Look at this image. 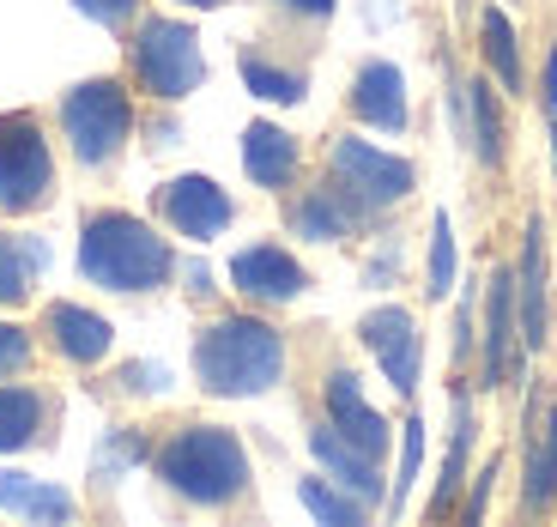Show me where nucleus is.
I'll list each match as a JSON object with an SVG mask.
<instances>
[{"instance_id": "obj_5", "label": "nucleus", "mask_w": 557, "mask_h": 527, "mask_svg": "<svg viewBox=\"0 0 557 527\" xmlns=\"http://www.w3.org/2000/svg\"><path fill=\"white\" fill-rule=\"evenodd\" d=\"M61 127H67L73 152L85 164H110L122 152L127 127H134V110H127V91L115 79H91V85H73L67 103H61Z\"/></svg>"}, {"instance_id": "obj_24", "label": "nucleus", "mask_w": 557, "mask_h": 527, "mask_svg": "<svg viewBox=\"0 0 557 527\" xmlns=\"http://www.w3.org/2000/svg\"><path fill=\"white\" fill-rule=\"evenodd\" d=\"M467 110H473V152L485 164H503V115L491 85H467Z\"/></svg>"}, {"instance_id": "obj_31", "label": "nucleus", "mask_w": 557, "mask_h": 527, "mask_svg": "<svg viewBox=\"0 0 557 527\" xmlns=\"http://www.w3.org/2000/svg\"><path fill=\"white\" fill-rule=\"evenodd\" d=\"M73 7H79L85 19H98L103 30H115V25H127V19H134L139 0H73Z\"/></svg>"}, {"instance_id": "obj_2", "label": "nucleus", "mask_w": 557, "mask_h": 527, "mask_svg": "<svg viewBox=\"0 0 557 527\" xmlns=\"http://www.w3.org/2000/svg\"><path fill=\"white\" fill-rule=\"evenodd\" d=\"M79 267L110 292H152L170 279V243L127 212H98L79 236Z\"/></svg>"}, {"instance_id": "obj_30", "label": "nucleus", "mask_w": 557, "mask_h": 527, "mask_svg": "<svg viewBox=\"0 0 557 527\" xmlns=\"http://www.w3.org/2000/svg\"><path fill=\"white\" fill-rule=\"evenodd\" d=\"M139 455H146V443H139L134 430H122V437H110V443H103V455H98V479H110V473H127Z\"/></svg>"}, {"instance_id": "obj_15", "label": "nucleus", "mask_w": 557, "mask_h": 527, "mask_svg": "<svg viewBox=\"0 0 557 527\" xmlns=\"http://www.w3.org/2000/svg\"><path fill=\"white\" fill-rule=\"evenodd\" d=\"M309 449H315V461L327 473H334L339 486L351 491V498H363V503H376L382 498V479H376V455H363L358 443H346L334 425L327 430H309Z\"/></svg>"}, {"instance_id": "obj_14", "label": "nucleus", "mask_w": 557, "mask_h": 527, "mask_svg": "<svg viewBox=\"0 0 557 527\" xmlns=\"http://www.w3.org/2000/svg\"><path fill=\"white\" fill-rule=\"evenodd\" d=\"M351 110H358V122L382 127V134H400L406 127V79H400V68L370 61V68L358 73V85H351Z\"/></svg>"}, {"instance_id": "obj_13", "label": "nucleus", "mask_w": 557, "mask_h": 527, "mask_svg": "<svg viewBox=\"0 0 557 527\" xmlns=\"http://www.w3.org/2000/svg\"><path fill=\"white\" fill-rule=\"evenodd\" d=\"M327 413H334L339 437H346V443H358L363 455H382V449H388V425L376 418V406L363 401V389H358V376H351V370L327 376Z\"/></svg>"}, {"instance_id": "obj_22", "label": "nucleus", "mask_w": 557, "mask_h": 527, "mask_svg": "<svg viewBox=\"0 0 557 527\" xmlns=\"http://www.w3.org/2000/svg\"><path fill=\"white\" fill-rule=\"evenodd\" d=\"M37 430H42V394L0 389V455H13V449L37 443Z\"/></svg>"}, {"instance_id": "obj_27", "label": "nucleus", "mask_w": 557, "mask_h": 527, "mask_svg": "<svg viewBox=\"0 0 557 527\" xmlns=\"http://www.w3.org/2000/svg\"><path fill=\"white\" fill-rule=\"evenodd\" d=\"M297 498H304V510L321 515L327 527H358L363 510H370L363 498H339V491H327L321 479H304V486H297Z\"/></svg>"}, {"instance_id": "obj_32", "label": "nucleus", "mask_w": 557, "mask_h": 527, "mask_svg": "<svg viewBox=\"0 0 557 527\" xmlns=\"http://www.w3.org/2000/svg\"><path fill=\"white\" fill-rule=\"evenodd\" d=\"M25 358H30V340L18 328H7V321H0V376L25 370Z\"/></svg>"}, {"instance_id": "obj_12", "label": "nucleus", "mask_w": 557, "mask_h": 527, "mask_svg": "<svg viewBox=\"0 0 557 527\" xmlns=\"http://www.w3.org/2000/svg\"><path fill=\"white\" fill-rule=\"evenodd\" d=\"M231 279H237V292L255 297V304H292V297L304 292V267L285 249H273V243L243 249L237 261H231Z\"/></svg>"}, {"instance_id": "obj_20", "label": "nucleus", "mask_w": 557, "mask_h": 527, "mask_svg": "<svg viewBox=\"0 0 557 527\" xmlns=\"http://www.w3.org/2000/svg\"><path fill=\"white\" fill-rule=\"evenodd\" d=\"M358 219H363V207L346 195V188H315L309 200H297V207H292V224H297L304 236H315V243H334V236H346Z\"/></svg>"}, {"instance_id": "obj_26", "label": "nucleus", "mask_w": 557, "mask_h": 527, "mask_svg": "<svg viewBox=\"0 0 557 527\" xmlns=\"http://www.w3.org/2000/svg\"><path fill=\"white\" fill-rule=\"evenodd\" d=\"M485 61L491 73L503 79V91H521V56H516V30H509V19L491 7L485 13Z\"/></svg>"}, {"instance_id": "obj_33", "label": "nucleus", "mask_w": 557, "mask_h": 527, "mask_svg": "<svg viewBox=\"0 0 557 527\" xmlns=\"http://www.w3.org/2000/svg\"><path fill=\"white\" fill-rule=\"evenodd\" d=\"M122 382L134 394H158V389H170V370H164V364H127Z\"/></svg>"}, {"instance_id": "obj_36", "label": "nucleus", "mask_w": 557, "mask_h": 527, "mask_svg": "<svg viewBox=\"0 0 557 527\" xmlns=\"http://www.w3.org/2000/svg\"><path fill=\"white\" fill-rule=\"evenodd\" d=\"M182 7H224V0H182Z\"/></svg>"}, {"instance_id": "obj_21", "label": "nucleus", "mask_w": 557, "mask_h": 527, "mask_svg": "<svg viewBox=\"0 0 557 527\" xmlns=\"http://www.w3.org/2000/svg\"><path fill=\"white\" fill-rule=\"evenodd\" d=\"M0 510L30 515V522H73V498L55 486H42L30 473H0Z\"/></svg>"}, {"instance_id": "obj_35", "label": "nucleus", "mask_w": 557, "mask_h": 527, "mask_svg": "<svg viewBox=\"0 0 557 527\" xmlns=\"http://www.w3.org/2000/svg\"><path fill=\"white\" fill-rule=\"evenodd\" d=\"M285 7H297V13H315V19L334 13V0H285Z\"/></svg>"}, {"instance_id": "obj_16", "label": "nucleus", "mask_w": 557, "mask_h": 527, "mask_svg": "<svg viewBox=\"0 0 557 527\" xmlns=\"http://www.w3.org/2000/svg\"><path fill=\"white\" fill-rule=\"evenodd\" d=\"M540 219L528 224V249H521V273H516V304H521V346L540 352L545 346V243H540Z\"/></svg>"}, {"instance_id": "obj_29", "label": "nucleus", "mask_w": 557, "mask_h": 527, "mask_svg": "<svg viewBox=\"0 0 557 527\" xmlns=\"http://www.w3.org/2000/svg\"><path fill=\"white\" fill-rule=\"evenodd\" d=\"M418 461H424V425L418 418H406V443H400V479H394V510L406 503V491H412L418 479Z\"/></svg>"}, {"instance_id": "obj_7", "label": "nucleus", "mask_w": 557, "mask_h": 527, "mask_svg": "<svg viewBox=\"0 0 557 527\" xmlns=\"http://www.w3.org/2000/svg\"><path fill=\"white\" fill-rule=\"evenodd\" d=\"M334 182L370 212V207H394V200L412 195V164L376 152L370 139H339L334 146Z\"/></svg>"}, {"instance_id": "obj_9", "label": "nucleus", "mask_w": 557, "mask_h": 527, "mask_svg": "<svg viewBox=\"0 0 557 527\" xmlns=\"http://www.w3.org/2000/svg\"><path fill=\"white\" fill-rule=\"evenodd\" d=\"M521 370V333H516V273L497 267L485 292V389L516 382Z\"/></svg>"}, {"instance_id": "obj_8", "label": "nucleus", "mask_w": 557, "mask_h": 527, "mask_svg": "<svg viewBox=\"0 0 557 527\" xmlns=\"http://www.w3.org/2000/svg\"><path fill=\"white\" fill-rule=\"evenodd\" d=\"M158 212H164V224L176 236L207 243V236H219L224 224H231V195H224L212 176H176L164 195H158Z\"/></svg>"}, {"instance_id": "obj_1", "label": "nucleus", "mask_w": 557, "mask_h": 527, "mask_svg": "<svg viewBox=\"0 0 557 527\" xmlns=\"http://www.w3.org/2000/svg\"><path fill=\"white\" fill-rule=\"evenodd\" d=\"M195 376L207 394H267L285 376V340L267 321H212L195 346Z\"/></svg>"}, {"instance_id": "obj_17", "label": "nucleus", "mask_w": 557, "mask_h": 527, "mask_svg": "<svg viewBox=\"0 0 557 527\" xmlns=\"http://www.w3.org/2000/svg\"><path fill=\"white\" fill-rule=\"evenodd\" d=\"M243 170H249L261 188H285L292 170H297V139L273 122H255L249 134H243Z\"/></svg>"}, {"instance_id": "obj_25", "label": "nucleus", "mask_w": 557, "mask_h": 527, "mask_svg": "<svg viewBox=\"0 0 557 527\" xmlns=\"http://www.w3.org/2000/svg\"><path fill=\"white\" fill-rule=\"evenodd\" d=\"M243 79H249V91L255 98H273V103H297L304 98V73H292V68H273L267 56H243Z\"/></svg>"}, {"instance_id": "obj_18", "label": "nucleus", "mask_w": 557, "mask_h": 527, "mask_svg": "<svg viewBox=\"0 0 557 527\" xmlns=\"http://www.w3.org/2000/svg\"><path fill=\"white\" fill-rule=\"evenodd\" d=\"M49 333H55V346L73 364H98L110 352V321L79 309V304H49Z\"/></svg>"}, {"instance_id": "obj_34", "label": "nucleus", "mask_w": 557, "mask_h": 527, "mask_svg": "<svg viewBox=\"0 0 557 527\" xmlns=\"http://www.w3.org/2000/svg\"><path fill=\"white\" fill-rule=\"evenodd\" d=\"M545 110L557 115V49L545 56Z\"/></svg>"}, {"instance_id": "obj_6", "label": "nucleus", "mask_w": 557, "mask_h": 527, "mask_svg": "<svg viewBox=\"0 0 557 527\" xmlns=\"http://www.w3.org/2000/svg\"><path fill=\"white\" fill-rule=\"evenodd\" d=\"M55 188V164H49V139H42L37 115H0V207L30 212Z\"/></svg>"}, {"instance_id": "obj_19", "label": "nucleus", "mask_w": 557, "mask_h": 527, "mask_svg": "<svg viewBox=\"0 0 557 527\" xmlns=\"http://www.w3.org/2000/svg\"><path fill=\"white\" fill-rule=\"evenodd\" d=\"M42 267H49V243L42 236H0V304L7 309L25 304Z\"/></svg>"}, {"instance_id": "obj_28", "label": "nucleus", "mask_w": 557, "mask_h": 527, "mask_svg": "<svg viewBox=\"0 0 557 527\" xmlns=\"http://www.w3.org/2000/svg\"><path fill=\"white\" fill-rule=\"evenodd\" d=\"M448 292H455V231L436 212V224H431V297H448Z\"/></svg>"}, {"instance_id": "obj_11", "label": "nucleus", "mask_w": 557, "mask_h": 527, "mask_svg": "<svg viewBox=\"0 0 557 527\" xmlns=\"http://www.w3.org/2000/svg\"><path fill=\"white\" fill-rule=\"evenodd\" d=\"M528 515H545L557 503V406L533 394L528 406V479H521Z\"/></svg>"}, {"instance_id": "obj_4", "label": "nucleus", "mask_w": 557, "mask_h": 527, "mask_svg": "<svg viewBox=\"0 0 557 527\" xmlns=\"http://www.w3.org/2000/svg\"><path fill=\"white\" fill-rule=\"evenodd\" d=\"M134 73L152 98L176 103L188 98L200 79H207V61H200V37L176 19H146V30L134 37Z\"/></svg>"}, {"instance_id": "obj_3", "label": "nucleus", "mask_w": 557, "mask_h": 527, "mask_svg": "<svg viewBox=\"0 0 557 527\" xmlns=\"http://www.w3.org/2000/svg\"><path fill=\"white\" fill-rule=\"evenodd\" d=\"M158 479L182 491L188 503H231L249 486V455L231 430L219 425H188L158 449Z\"/></svg>"}, {"instance_id": "obj_10", "label": "nucleus", "mask_w": 557, "mask_h": 527, "mask_svg": "<svg viewBox=\"0 0 557 527\" xmlns=\"http://www.w3.org/2000/svg\"><path fill=\"white\" fill-rule=\"evenodd\" d=\"M358 333H363V346L376 352V364L388 370V382H394V394H412L418 389V328H412V316L406 309H370V316L358 321Z\"/></svg>"}, {"instance_id": "obj_23", "label": "nucleus", "mask_w": 557, "mask_h": 527, "mask_svg": "<svg viewBox=\"0 0 557 527\" xmlns=\"http://www.w3.org/2000/svg\"><path fill=\"white\" fill-rule=\"evenodd\" d=\"M467 449H473V406H467V394L455 389V437H448L443 486H436V503H431V515H443L448 503H455V486H460V473H467Z\"/></svg>"}]
</instances>
